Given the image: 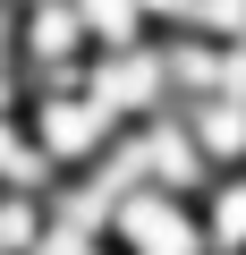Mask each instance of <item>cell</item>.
<instances>
[{"label": "cell", "instance_id": "2", "mask_svg": "<svg viewBox=\"0 0 246 255\" xmlns=\"http://www.w3.org/2000/svg\"><path fill=\"white\" fill-rule=\"evenodd\" d=\"M170 111L187 119V136H195V153H204L212 170H246V85H221V94L170 102Z\"/></svg>", "mask_w": 246, "mask_h": 255}, {"label": "cell", "instance_id": "5", "mask_svg": "<svg viewBox=\"0 0 246 255\" xmlns=\"http://www.w3.org/2000/svg\"><path fill=\"white\" fill-rule=\"evenodd\" d=\"M51 230V196H26V187H0V255H34Z\"/></svg>", "mask_w": 246, "mask_h": 255}, {"label": "cell", "instance_id": "1", "mask_svg": "<svg viewBox=\"0 0 246 255\" xmlns=\"http://www.w3.org/2000/svg\"><path fill=\"white\" fill-rule=\"evenodd\" d=\"M102 247L110 255H204V230H195V204L187 196H162V187H128L102 221Z\"/></svg>", "mask_w": 246, "mask_h": 255}, {"label": "cell", "instance_id": "4", "mask_svg": "<svg viewBox=\"0 0 246 255\" xmlns=\"http://www.w3.org/2000/svg\"><path fill=\"white\" fill-rule=\"evenodd\" d=\"M68 9H77V26H85V43H93V51L153 43V26H145V0H68Z\"/></svg>", "mask_w": 246, "mask_h": 255}, {"label": "cell", "instance_id": "3", "mask_svg": "<svg viewBox=\"0 0 246 255\" xmlns=\"http://www.w3.org/2000/svg\"><path fill=\"white\" fill-rule=\"evenodd\" d=\"M195 230H204V255H246V170H212L204 179Z\"/></svg>", "mask_w": 246, "mask_h": 255}]
</instances>
